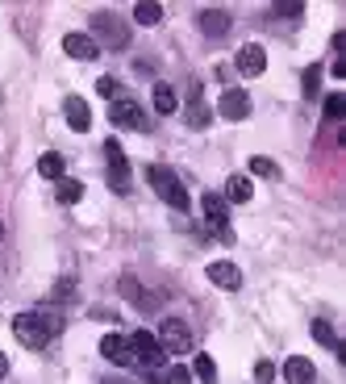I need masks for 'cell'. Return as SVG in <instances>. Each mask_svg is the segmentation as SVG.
Listing matches in <instances>:
<instances>
[{
  "label": "cell",
  "mask_w": 346,
  "mask_h": 384,
  "mask_svg": "<svg viewBox=\"0 0 346 384\" xmlns=\"http://www.w3.org/2000/svg\"><path fill=\"white\" fill-rule=\"evenodd\" d=\"M13 335H17L21 347L38 351V347H46L50 338L63 335V313H54V309H30V313H17V318H13Z\"/></svg>",
  "instance_id": "cell-1"
},
{
  "label": "cell",
  "mask_w": 346,
  "mask_h": 384,
  "mask_svg": "<svg viewBox=\"0 0 346 384\" xmlns=\"http://www.w3.org/2000/svg\"><path fill=\"white\" fill-rule=\"evenodd\" d=\"M146 184L159 192V200H163V205H172V209H179V213H188V209H192V200H188V192H184V184H179V176H175L172 167L150 163V167H146Z\"/></svg>",
  "instance_id": "cell-2"
},
{
  "label": "cell",
  "mask_w": 346,
  "mask_h": 384,
  "mask_svg": "<svg viewBox=\"0 0 346 384\" xmlns=\"http://www.w3.org/2000/svg\"><path fill=\"white\" fill-rule=\"evenodd\" d=\"M96 47L105 42V47H113V50H126L130 47V25L126 21H117V13H96L92 17V34H88Z\"/></svg>",
  "instance_id": "cell-3"
},
{
  "label": "cell",
  "mask_w": 346,
  "mask_h": 384,
  "mask_svg": "<svg viewBox=\"0 0 346 384\" xmlns=\"http://www.w3.org/2000/svg\"><path fill=\"white\" fill-rule=\"evenodd\" d=\"M105 163H109V188L117 196H126L130 192V159H126V150H121L117 138L105 143Z\"/></svg>",
  "instance_id": "cell-4"
},
{
  "label": "cell",
  "mask_w": 346,
  "mask_h": 384,
  "mask_svg": "<svg viewBox=\"0 0 346 384\" xmlns=\"http://www.w3.org/2000/svg\"><path fill=\"white\" fill-rule=\"evenodd\" d=\"M109 121H113V126H121V130H150V121H146L142 104H138V100H126V96L109 100Z\"/></svg>",
  "instance_id": "cell-5"
},
{
  "label": "cell",
  "mask_w": 346,
  "mask_h": 384,
  "mask_svg": "<svg viewBox=\"0 0 346 384\" xmlns=\"http://www.w3.org/2000/svg\"><path fill=\"white\" fill-rule=\"evenodd\" d=\"M155 338H159L163 355H188V351H192V330H188L184 322H175V318H167Z\"/></svg>",
  "instance_id": "cell-6"
},
{
  "label": "cell",
  "mask_w": 346,
  "mask_h": 384,
  "mask_svg": "<svg viewBox=\"0 0 346 384\" xmlns=\"http://www.w3.org/2000/svg\"><path fill=\"white\" fill-rule=\"evenodd\" d=\"M130 351H133V364H142L146 372H155V368L163 364V347H159V338L146 335V330L130 335Z\"/></svg>",
  "instance_id": "cell-7"
},
{
  "label": "cell",
  "mask_w": 346,
  "mask_h": 384,
  "mask_svg": "<svg viewBox=\"0 0 346 384\" xmlns=\"http://www.w3.org/2000/svg\"><path fill=\"white\" fill-rule=\"evenodd\" d=\"M217 113H221L225 121H246V117H251V96L242 92V88H225L221 100H217Z\"/></svg>",
  "instance_id": "cell-8"
},
{
  "label": "cell",
  "mask_w": 346,
  "mask_h": 384,
  "mask_svg": "<svg viewBox=\"0 0 346 384\" xmlns=\"http://www.w3.org/2000/svg\"><path fill=\"white\" fill-rule=\"evenodd\" d=\"M201 209H205V217L213 222L217 230H221V239H225V242L234 239V234H229V226H225V222H229V205H225V196H221V192H205V196H201Z\"/></svg>",
  "instance_id": "cell-9"
},
{
  "label": "cell",
  "mask_w": 346,
  "mask_h": 384,
  "mask_svg": "<svg viewBox=\"0 0 346 384\" xmlns=\"http://www.w3.org/2000/svg\"><path fill=\"white\" fill-rule=\"evenodd\" d=\"M100 355L117 368H133V351H130V338L126 335H105L100 338Z\"/></svg>",
  "instance_id": "cell-10"
},
{
  "label": "cell",
  "mask_w": 346,
  "mask_h": 384,
  "mask_svg": "<svg viewBox=\"0 0 346 384\" xmlns=\"http://www.w3.org/2000/svg\"><path fill=\"white\" fill-rule=\"evenodd\" d=\"M234 63H238V71H242L246 80H255V76L267 71V50H263L259 42H246V47L238 50V59H234Z\"/></svg>",
  "instance_id": "cell-11"
},
{
  "label": "cell",
  "mask_w": 346,
  "mask_h": 384,
  "mask_svg": "<svg viewBox=\"0 0 346 384\" xmlns=\"http://www.w3.org/2000/svg\"><path fill=\"white\" fill-rule=\"evenodd\" d=\"M205 276H209L217 288H225V292L242 288V272H238V263H229V259H217V263H209V268H205Z\"/></svg>",
  "instance_id": "cell-12"
},
{
  "label": "cell",
  "mask_w": 346,
  "mask_h": 384,
  "mask_svg": "<svg viewBox=\"0 0 346 384\" xmlns=\"http://www.w3.org/2000/svg\"><path fill=\"white\" fill-rule=\"evenodd\" d=\"M209 121H213V109L205 104L201 84H192V88H188V126H192V130H205Z\"/></svg>",
  "instance_id": "cell-13"
},
{
  "label": "cell",
  "mask_w": 346,
  "mask_h": 384,
  "mask_svg": "<svg viewBox=\"0 0 346 384\" xmlns=\"http://www.w3.org/2000/svg\"><path fill=\"white\" fill-rule=\"evenodd\" d=\"M196 21H201V34L205 38H225L229 34V13L225 8H201Z\"/></svg>",
  "instance_id": "cell-14"
},
{
  "label": "cell",
  "mask_w": 346,
  "mask_h": 384,
  "mask_svg": "<svg viewBox=\"0 0 346 384\" xmlns=\"http://www.w3.org/2000/svg\"><path fill=\"white\" fill-rule=\"evenodd\" d=\"M63 113H67V126H71L76 134H84L88 126H92V109H88L84 96H67V100H63Z\"/></svg>",
  "instance_id": "cell-15"
},
{
  "label": "cell",
  "mask_w": 346,
  "mask_h": 384,
  "mask_svg": "<svg viewBox=\"0 0 346 384\" xmlns=\"http://www.w3.org/2000/svg\"><path fill=\"white\" fill-rule=\"evenodd\" d=\"M63 50L71 54V59H80V63H92V59H100V47L88 38V34H67L63 38Z\"/></svg>",
  "instance_id": "cell-16"
},
{
  "label": "cell",
  "mask_w": 346,
  "mask_h": 384,
  "mask_svg": "<svg viewBox=\"0 0 346 384\" xmlns=\"http://www.w3.org/2000/svg\"><path fill=\"white\" fill-rule=\"evenodd\" d=\"M251 196H255L251 176H229V180H225V205H246Z\"/></svg>",
  "instance_id": "cell-17"
},
{
  "label": "cell",
  "mask_w": 346,
  "mask_h": 384,
  "mask_svg": "<svg viewBox=\"0 0 346 384\" xmlns=\"http://www.w3.org/2000/svg\"><path fill=\"white\" fill-rule=\"evenodd\" d=\"M284 380L288 384H313V364H309L304 355H292V359L284 364Z\"/></svg>",
  "instance_id": "cell-18"
},
{
  "label": "cell",
  "mask_w": 346,
  "mask_h": 384,
  "mask_svg": "<svg viewBox=\"0 0 346 384\" xmlns=\"http://www.w3.org/2000/svg\"><path fill=\"white\" fill-rule=\"evenodd\" d=\"M121 292H126V301H133L138 309H159V296L142 292V284H138L133 276H126V280H121Z\"/></svg>",
  "instance_id": "cell-19"
},
{
  "label": "cell",
  "mask_w": 346,
  "mask_h": 384,
  "mask_svg": "<svg viewBox=\"0 0 346 384\" xmlns=\"http://www.w3.org/2000/svg\"><path fill=\"white\" fill-rule=\"evenodd\" d=\"M175 109H179V96H175V88H172V84H155V113L172 117Z\"/></svg>",
  "instance_id": "cell-20"
},
{
  "label": "cell",
  "mask_w": 346,
  "mask_h": 384,
  "mask_svg": "<svg viewBox=\"0 0 346 384\" xmlns=\"http://www.w3.org/2000/svg\"><path fill=\"white\" fill-rule=\"evenodd\" d=\"M133 21H138V25H159V21H163V4H155V0L133 4Z\"/></svg>",
  "instance_id": "cell-21"
},
{
  "label": "cell",
  "mask_w": 346,
  "mask_h": 384,
  "mask_svg": "<svg viewBox=\"0 0 346 384\" xmlns=\"http://www.w3.org/2000/svg\"><path fill=\"white\" fill-rule=\"evenodd\" d=\"M54 196H59V205H76V200L84 196V184L63 176V180H54Z\"/></svg>",
  "instance_id": "cell-22"
},
{
  "label": "cell",
  "mask_w": 346,
  "mask_h": 384,
  "mask_svg": "<svg viewBox=\"0 0 346 384\" xmlns=\"http://www.w3.org/2000/svg\"><path fill=\"white\" fill-rule=\"evenodd\" d=\"M63 172H67V163H63V155H42L38 159V176H46V180H63Z\"/></svg>",
  "instance_id": "cell-23"
},
{
  "label": "cell",
  "mask_w": 346,
  "mask_h": 384,
  "mask_svg": "<svg viewBox=\"0 0 346 384\" xmlns=\"http://www.w3.org/2000/svg\"><path fill=\"white\" fill-rule=\"evenodd\" d=\"M188 372H192L196 380H205V384H213V380H217V364H213V359H209V355H196Z\"/></svg>",
  "instance_id": "cell-24"
},
{
  "label": "cell",
  "mask_w": 346,
  "mask_h": 384,
  "mask_svg": "<svg viewBox=\"0 0 346 384\" xmlns=\"http://www.w3.org/2000/svg\"><path fill=\"white\" fill-rule=\"evenodd\" d=\"M313 338L321 342V347H330V351H338L342 342H338V330L330 326V322H313Z\"/></svg>",
  "instance_id": "cell-25"
},
{
  "label": "cell",
  "mask_w": 346,
  "mask_h": 384,
  "mask_svg": "<svg viewBox=\"0 0 346 384\" xmlns=\"http://www.w3.org/2000/svg\"><path fill=\"white\" fill-rule=\"evenodd\" d=\"M342 113H346V96L330 92L326 96V121H342Z\"/></svg>",
  "instance_id": "cell-26"
},
{
  "label": "cell",
  "mask_w": 346,
  "mask_h": 384,
  "mask_svg": "<svg viewBox=\"0 0 346 384\" xmlns=\"http://www.w3.org/2000/svg\"><path fill=\"white\" fill-rule=\"evenodd\" d=\"M321 92V63H313V67H304V96L313 100V96Z\"/></svg>",
  "instance_id": "cell-27"
},
{
  "label": "cell",
  "mask_w": 346,
  "mask_h": 384,
  "mask_svg": "<svg viewBox=\"0 0 346 384\" xmlns=\"http://www.w3.org/2000/svg\"><path fill=\"white\" fill-rule=\"evenodd\" d=\"M251 172H255V176H263V180H280V167H275L271 159H263V155H255V159H251Z\"/></svg>",
  "instance_id": "cell-28"
},
{
  "label": "cell",
  "mask_w": 346,
  "mask_h": 384,
  "mask_svg": "<svg viewBox=\"0 0 346 384\" xmlns=\"http://www.w3.org/2000/svg\"><path fill=\"white\" fill-rule=\"evenodd\" d=\"M159 384H192V372H188L184 364H172V368L159 376Z\"/></svg>",
  "instance_id": "cell-29"
},
{
  "label": "cell",
  "mask_w": 346,
  "mask_h": 384,
  "mask_svg": "<svg viewBox=\"0 0 346 384\" xmlns=\"http://www.w3.org/2000/svg\"><path fill=\"white\" fill-rule=\"evenodd\" d=\"M117 88H121V84H117L113 76H100V80H96V92L105 96V100H117Z\"/></svg>",
  "instance_id": "cell-30"
},
{
  "label": "cell",
  "mask_w": 346,
  "mask_h": 384,
  "mask_svg": "<svg viewBox=\"0 0 346 384\" xmlns=\"http://www.w3.org/2000/svg\"><path fill=\"white\" fill-rule=\"evenodd\" d=\"M71 296H76V280H59L54 292H50V301H59V305H63V301H71Z\"/></svg>",
  "instance_id": "cell-31"
},
{
  "label": "cell",
  "mask_w": 346,
  "mask_h": 384,
  "mask_svg": "<svg viewBox=\"0 0 346 384\" xmlns=\"http://www.w3.org/2000/svg\"><path fill=\"white\" fill-rule=\"evenodd\" d=\"M255 380H259V384L275 380V364H271V359H259V364H255Z\"/></svg>",
  "instance_id": "cell-32"
},
{
  "label": "cell",
  "mask_w": 346,
  "mask_h": 384,
  "mask_svg": "<svg viewBox=\"0 0 346 384\" xmlns=\"http://www.w3.org/2000/svg\"><path fill=\"white\" fill-rule=\"evenodd\" d=\"M275 17H304V4H275Z\"/></svg>",
  "instance_id": "cell-33"
},
{
  "label": "cell",
  "mask_w": 346,
  "mask_h": 384,
  "mask_svg": "<svg viewBox=\"0 0 346 384\" xmlns=\"http://www.w3.org/2000/svg\"><path fill=\"white\" fill-rule=\"evenodd\" d=\"M4 372H8V355L0 351V376H4Z\"/></svg>",
  "instance_id": "cell-34"
},
{
  "label": "cell",
  "mask_w": 346,
  "mask_h": 384,
  "mask_svg": "<svg viewBox=\"0 0 346 384\" xmlns=\"http://www.w3.org/2000/svg\"><path fill=\"white\" fill-rule=\"evenodd\" d=\"M0 242H4V222H0Z\"/></svg>",
  "instance_id": "cell-35"
}]
</instances>
